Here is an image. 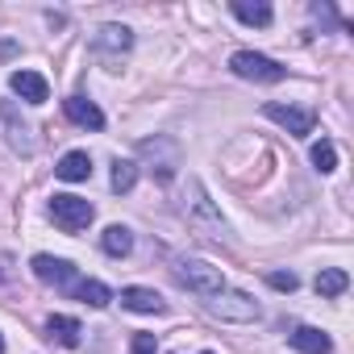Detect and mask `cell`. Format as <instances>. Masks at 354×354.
Masks as SVG:
<instances>
[{
	"label": "cell",
	"mask_w": 354,
	"mask_h": 354,
	"mask_svg": "<svg viewBox=\"0 0 354 354\" xmlns=\"http://www.w3.org/2000/svg\"><path fill=\"white\" fill-rule=\"evenodd\" d=\"M138 154L146 158V167L158 175L162 184H167V180H175V171L184 167V150H180V142H175V138H167V133L142 138V142H138Z\"/></svg>",
	"instance_id": "1"
},
{
	"label": "cell",
	"mask_w": 354,
	"mask_h": 354,
	"mask_svg": "<svg viewBox=\"0 0 354 354\" xmlns=\"http://www.w3.org/2000/svg\"><path fill=\"white\" fill-rule=\"evenodd\" d=\"M175 279H180L188 292L205 296V300H213V296L225 288L221 267H213V263H205V259H180V263H175Z\"/></svg>",
	"instance_id": "2"
},
{
	"label": "cell",
	"mask_w": 354,
	"mask_h": 354,
	"mask_svg": "<svg viewBox=\"0 0 354 354\" xmlns=\"http://www.w3.org/2000/svg\"><path fill=\"white\" fill-rule=\"evenodd\" d=\"M230 71L242 75V80H254V84H279V80L288 75V67H279L275 59H267V55H259V50H238V55L230 59Z\"/></svg>",
	"instance_id": "3"
},
{
	"label": "cell",
	"mask_w": 354,
	"mask_h": 354,
	"mask_svg": "<svg viewBox=\"0 0 354 354\" xmlns=\"http://www.w3.org/2000/svg\"><path fill=\"white\" fill-rule=\"evenodd\" d=\"M50 217H55V225H59L63 234H80V230H88V225H92L96 209H92L84 196L63 192V196H55V201H50Z\"/></svg>",
	"instance_id": "4"
},
{
	"label": "cell",
	"mask_w": 354,
	"mask_h": 354,
	"mask_svg": "<svg viewBox=\"0 0 354 354\" xmlns=\"http://www.w3.org/2000/svg\"><path fill=\"white\" fill-rule=\"evenodd\" d=\"M209 313L221 317V321H259V317H263V308H259L254 296H246V292H230V288H221V292L209 300Z\"/></svg>",
	"instance_id": "5"
},
{
	"label": "cell",
	"mask_w": 354,
	"mask_h": 354,
	"mask_svg": "<svg viewBox=\"0 0 354 354\" xmlns=\"http://www.w3.org/2000/svg\"><path fill=\"white\" fill-rule=\"evenodd\" d=\"M34 275H38L42 283L63 288V292H75V283H80L75 267H71L67 259H55V254H34Z\"/></svg>",
	"instance_id": "6"
},
{
	"label": "cell",
	"mask_w": 354,
	"mask_h": 354,
	"mask_svg": "<svg viewBox=\"0 0 354 354\" xmlns=\"http://www.w3.org/2000/svg\"><path fill=\"white\" fill-rule=\"evenodd\" d=\"M271 121H279L292 138H308L313 133V113L308 109H292V104H279V100H271L267 109H263Z\"/></svg>",
	"instance_id": "7"
},
{
	"label": "cell",
	"mask_w": 354,
	"mask_h": 354,
	"mask_svg": "<svg viewBox=\"0 0 354 354\" xmlns=\"http://www.w3.org/2000/svg\"><path fill=\"white\" fill-rule=\"evenodd\" d=\"M9 88H13L26 104H46V96H50V84H46L38 71H13V75H9Z\"/></svg>",
	"instance_id": "8"
},
{
	"label": "cell",
	"mask_w": 354,
	"mask_h": 354,
	"mask_svg": "<svg viewBox=\"0 0 354 354\" xmlns=\"http://www.w3.org/2000/svg\"><path fill=\"white\" fill-rule=\"evenodd\" d=\"M63 113H67L80 129H92V133L104 129V113H100L96 100H88V96H67V100H63Z\"/></svg>",
	"instance_id": "9"
},
{
	"label": "cell",
	"mask_w": 354,
	"mask_h": 354,
	"mask_svg": "<svg viewBox=\"0 0 354 354\" xmlns=\"http://www.w3.org/2000/svg\"><path fill=\"white\" fill-rule=\"evenodd\" d=\"M46 337H50V342H59V346H67V350H75V346L84 342V325H80L75 317L55 313V317H46Z\"/></svg>",
	"instance_id": "10"
},
{
	"label": "cell",
	"mask_w": 354,
	"mask_h": 354,
	"mask_svg": "<svg viewBox=\"0 0 354 354\" xmlns=\"http://www.w3.org/2000/svg\"><path fill=\"white\" fill-rule=\"evenodd\" d=\"M55 175H59V180H67V184L88 180V175H92V154H88V150H71V154H63L59 167H55Z\"/></svg>",
	"instance_id": "11"
},
{
	"label": "cell",
	"mask_w": 354,
	"mask_h": 354,
	"mask_svg": "<svg viewBox=\"0 0 354 354\" xmlns=\"http://www.w3.org/2000/svg\"><path fill=\"white\" fill-rule=\"evenodd\" d=\"M92 46H96L100 55H125V50L133 46V34H129L125 26H104V30L92 38Z\"/></svg>",
	"instance_id": "12"
},
{
	"label": "cell",
	"mask_w": 354,
	"mask_h": 354,
	"mask_svg": "<svg viewBox=\"0 0 354 354\" xmlns=\"http://www.w3.org/2000/svg\"><path fill=\"white\" fill-rule=\"evenodd\" d=\"M121 304H125L129 313H162V308H167L154 288H121Z\"/></svg>",
	"instance_id": "13"
},
{
	"label": "cell",
	"mask_w": 354,
	"mask_h": 354,
	"mask_svg": "<svg viewBox=\"0 0 354 354\" xmlns=\"http://www.w3.org/2000/svg\"><path fill=\"white\" fill-rule=\"evenodd\" d=\"M300 354H329L333 350V342H329V333L325 329H313V325H300L292 337H288Z\"/></svg>",
	"instance_id": "14"
},
{
	"label": "cell",
	"mask_w": 354,
	"mask_h": 354,
	"mask_svg": "<svg viewBox=\"0 0 354 354\" xmlns=\"http://www.w3.org/2000/svg\"><path fill=\"white\" fill-rule=\"evenodd\" d=\"M313 288H317L321 300H333V296H342V292L350 288V275H346L342 267H321L317 279H313Z\"/></svg>",
	"instance_id": "15"
},
{
	"label": "cell",
	"mask_w": 354,
	"mask_h": 354,
	"mask_svg": "<svg viewBox=\"0 0 354 354\" xmlns=\"http://www.w3.org/2000/svg\"><path fill=\"white\" fill-rule=\"evenodd\" d=\"M100 250H104L109 259H125V254L133 250V234H129L125 225H109V230L100 234Z\"/></svg>",
	"instance_id": "16"
},
{
	"label": "cell",
	"mask_w": 354,
	"mask_h": 354,
	"mask_svg": "<svg viewBox=\"0 0 354 354\" xmlns=\"http://www.w3.org/2000/svg\"><path fill=\"white\" fill-rule=\"evenodd\" d=\"M234 17L246 21V26H271V5L267 0H234Z\"/></svg>",
	"instance_id": "17"
},
{
	"label": "cell",
	"mask_w": 354,
	"mask_h": 354,
	"mask_svg": "<svg viewBox=\"0 0 354 354\" xmlns=\"http://www.w3.org/2000/svg\"><path fill=\"white\" fill-rule=\"evenodd\" d=\"M0 117L9 121V142H13V150H21V154H34V129L26 125V121H13V113H9V104H0Z\"/></svg>",
	"instance_id": "18"
},
{
	"label": "cell",
	"mask_w": 354,
	"mask_h": 354,
	"mask_svg": "<svg viewBox=\"0 0 354 354\" xmlns=\"http://www.w3.org/2000/svg\"><path fill=\"white\" fill-rule=\"evenodd\" d=\"M75 296H80L84 304H92V308H104V304L113 300L109 283H100V279H80V283H75Z\"/></svg>",
	"instance_id": "19"
},
{
	"label": "cell",
	"mask_w": 354,
	"mask_h": 354,
	"mask_svg": "<svg viewBox=\"0 0 354 354\" xmlns=\"http://www.w3.org/2000/svg\"><path fill=\"white\" fill-rule=\"evenodd\" d=\"M133 184H138V162L117 158V162H113V192H129Z\"/></svg>",
	"instance_id": "20"
},
{
	"label": "cell",
	"mask_w": 354,
	"mask_h": 354,
	"mask_svg": "<svg viewBox=\"0 0 354 354\" xmlns=\"http://www.w3.org/2000/svg\"><path fill=\"white\" fill-rule=\"evenodd\" d=\"M313 167H317L321 175L337 171V146H333V142H317V146H313Z\"/></svg>",
	"instance_id": "21"
},
{
	"label": "cell",
	"mask_w": 354,
	"mask_h": 354,
	"mask_svg": "<svg viewBox=\"0 0 354 354\" xmlns=\"http://www.w3.org/2000/svg\"><path fill=\"white\" fill-rule=\"evenodd\" d=\"M267 283H271L275 292H296V283H300V279H296V271H271V275H267Z\"/></svg>",
	"instance_id": "22"
},
{
	"label": "cell",
	"mask_w": 354,
	"mask_h": 354,
	"mask_svg": "<svg viewBox=\"0 0 354 354\" xmlns=\"http://www.w3.org/2000/svg\"><path fill=\"white\" fill-rule=\"evenodd\" d=\"M129 354H158V342H154V333H133V346H129Z\"/></svg>",
	"instance_id": "23"
},
{
	"label": "cell",
	"mask_w": 354,
	"mask_h": 354,
	"mask_svg": "<svg viewBox=\"0 0 354 354\" xmlns=\"http://www.w3.org/2000/svg\"><path fill=\"white\" fill-rule=\"evenodd\" d=\"M0 354H5V337H0Z\"/></svg>",
	"instance_id": "24"
},
{
	"label": "cell",
	"mask_w": 354,
	"mask_h": 354,
	"mask_svg": "<svg viewBox=\"0 0 354 354\" xmlns=\"http://www.w3.org/2000/svg\"><path fill=\"white\" fill-rule=\"evenodd\" d=\"M201 354H213V350H201Z\"/></svg>",
	"instance_id": "25"
}]
</instances>
